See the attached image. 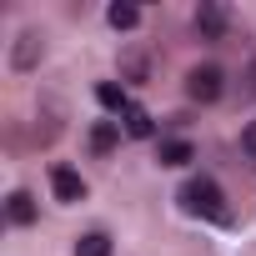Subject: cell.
<instances>
[{
  "label": "cell",
  "instance_id": "8992f818",
  "mask_svg": "<svg viewBox=\"0 0 256 256\" xmlns=\"http://www.w3.org/2000/svg\"><path fill=\"white\" fill-rule=\"evenodd\" d=\"M116 141H120V120H100V126H90V151H96V156L116 151Z\"/></svg>",
  "mask_w": 256,
  "mask_h": 256
},
{
  "label": "cell",
  "instance_id": "7a4b0ae2",
  "mask_svg": "<svg viewBox=\"0 0 256 256\" xmlns=\"http://www.w3.org/2000/svg\"><path fill=\"white\" fill-rule=\"evenodd\" d=\"M221 80H226L221 66H196V70L186 76V96H191V100H216V96H221Z\"/></svg>",
  "mask_w": 256,
  "mask_h": 256
},
{
  "label": "cell",
  "instance_id": "3957f363",
  "mask_svg": "<svg viewBox=\"0 0 256 256\" xmlns=\"http://www.w3.org/2000/svg\"><path fill=\"white\" fill-rule=\"evenodd\" d=\"M50 191H56V201H80L86 196V181L70 166H50Z\"/></svg>",
  "mask_w": 256,
  "mask_h": 256
},
{
  "label": "cell",
  "instance_id": "7c38bea8",
  "mask_svg": "<svg viewBox=\"0 0 256 256\" xmlns=\"http://www.w3.org/2000/svg\"><path fill=\"white\" fill-rule=\"evenodd\" d=\"M106 20H110L116 30H131V26L141 20V10H136V6H110V10H106Z\"/></svg>",
  "mask_w": 256,
  "mask_h": 256
},
{
  "label": "cell",
  "instance_id": "52a82bcc",
  "mask_svg": "<svg viewBox=\"0 0 256 256\" xmlns=\"http://www.w3.org/2000/svg\"><path fill=\"white\" fill-rule=\"evenodd\" d=\"M96 100H100L106 110H120V116L131 110V100H126V86H116V80H100V86H96Z\"/></svg>",
  "mask_w": 256,
  "mask_h": 256
},
{
  "label": "cell",
  "instance_id": "5bb4252c",
  "mask_svg": "<svg viewBox=\"0 0 256 256\" xmlns=\"http://www.w3.org/2000/svg\"><path fill=\"white\" fill-rule=\"evenodd\" d=\"M251 76H256V70H251Z\"/></svg>",
  "mask_w": 256,
  "mask_h": 256
},
{
  "label": "cell",
  "instance_id": "ba28073f",
  "mask_svg": "<svg viewBox=\"0 0 256 256\" xmlns=\"http://www.w3.org/2000/svg\"><path fill=\"white\" fill-rule=\"evenodd\" d=\"M126 136H131V141H146V136H156V120H151L141 106H131V110H126Z\"/></svg>",
  "mask_w": 256,
  "mask_h": 256
},
{
  "label": "cell",
  "instance_id": "9c48e42d",
  "mask_svg": "<svg viewBox=\"0 0 256 256\" xmlns=\"http://www.w3.org/2000/svg\"><path fill=\"white\" fill-rule=\"evenodd\" d=\"M6 211H10V221H16V226H30V221H36V201H30L26 191H16Z\"/></svg>",
  "mask_w": 256,
  "mask_h": 256
},
{
  "label": "cell",
  "instance_id": "5b68a950",
  "mask_svg": "<svg viewBox=\"0 0 256 256\" xmlns=\"http://www.w3.org/2000/svg\"><path fill=\"white\" fill-rule=\"evenodd\" d=\"M226 26H231V16H226L221 6H201V10H196V30H201L206 40H221Z\"/></svg>",
  "mask_w": 256,
  "mask_h": 256
},
{
  "label": "cell",
  "instance_id": "30bf717a",
  "mask_svg": "<svg viewBox=\"0 0 256 256\" xmlns=\"http://www.w3.org/2000/svg\"><path fill=\"white\" fill-rule=\"evenodd\" d=\"M191 156H196V151H191L186 141H166V146H161V166H186Z\"/></svg>",
  "mask_w": 256,
  "mask_h": 256
},
{
  "label": "cell",
  "instance_id": "6da1fadb",
  "mask_svg": "<svg viewBox=\"0 0 256 256\" xmlns=\"http://www.w3.org/2000/svg\"><path fill=\"white\" fill-rule=\"evenodd\" d=\"M181 206H186L191 216H211V221H226V206H221V186H216V181H206V176H196V181H186V186H181Z\"/></svg>",
  "mask_w": 256,
  "mask_h": 256
},
{
  "label": "cell",
  "instance_id": "4fadbf2b",
  "mask_svg": "<svg viewBox=\"0 0 256 256\" xmlns=\"http://www.w3.org/2000/svg\"><path fill=\"white\" fill-rule=\"evenodd\" d=\"M241 146H246V156L256 161V120H251V126H246V131H241Z\"/></svg>",
  "mask_w": 256,
  "mask_h": 256
},
{
  "label": "cell",
  "instance_id": "8fae6325",
  "mask_svg": "<svg viewBox=\"0 0 256 256\" xmlns=\"http://www.w3.org/2000/svg\"><path fill=\"white\" fill-rule=\"evenodd\" d=\"M76 256H110V241H106L100 231H90V236L76 241Z\"/></svg>",
  "mask_w": 256,
  "mask_h": 256
},
{
  "label": "cell",
  "instance_id": "277c9868",
  "mask_svg": "<svg viewBox=\"0 0 256 256\" xmlns=\"http://www.w3.org/2000/svg\"><path fill=\"white\" fill-rule=\"evenodd\" d=\"M40 56H46V40H40L36 30H26V36L16 40V56H10V60H16V70H36Z\"/></svg>",
  "mask_w": 256,
  "mask_h": 256
}]
</instances>
